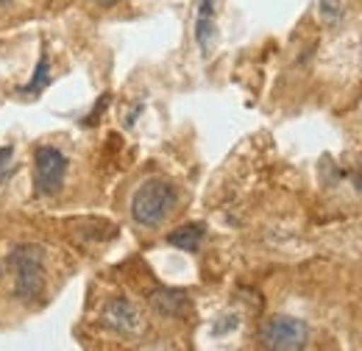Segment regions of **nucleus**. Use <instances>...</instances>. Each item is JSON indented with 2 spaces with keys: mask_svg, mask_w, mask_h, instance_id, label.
<instances>
[{
  "mask_svg": "<svg viewBox=\"0 0 362 351\" xmlns=\"http://www.w3.org/2000/svg\"><path fill=\"white\" fill-rule=\"evenodd\" d=\"M151 307L156 309L159 315L165 318H176L184 309L189 307V299L184 290H173V287H159L153 296H151Z\"/></svg>",
  "mask_w": 362,
  "mask_h": 351,
  "instance_id": "0eeeda50",
  "label": "nucleus"
},
{
  "mask_svg": "<svg viewBox=\"0 0 362 351\" xmlns=\"http://www.w3.org/2000/svg\"><path fill=\"white\" fill-rule=\"evenodd\" d=\"M98 3H100V6H115L117 0H98Z\"/></svg>",
  "mask_w": 362,
  "mask_h": 351,
  "instance_id": "9b49d317",
  "label": "nucleus"
},
{
  "mask_svg": "<svg viewBox=\"0 0 362 351\" xmlns=\"http://www.w3.org/2000/svg\"><path fill=\"white\" fill-rule=\"evenodd\" d=\"M259 340L271 351H301L307 349L310 326L293 315H273L262 323Z\"/></svg>",
  "mask_w": 362,
  "mask_h": 351,
  "instance_id": "7ed1b4c3",
  "label": "nucleus"
},
{
  "mask_svg": "<svg viewBox=\"0 0 362 351\" xmlns=\"http://www.w3.org/2000/svg\"><path fill=\"white\" fill-rule=\"evenodd\" d=\"M3 3H8V0H0V6H3Z\"/></svg>",
  "mask_w": 362,
  "mask_h": 351,
  "instance_id": "f8f14e48",
  "label": "nucleus"
},
{
  "mask_svg": "<svg viewBox=\"0 0 362 351\" xmlns=\"http://www.w3.org/2000/svg\"><path fill=\"white\" fill-rule=\"evenodd\" d=\"M50 84V59H47V53L42 50V56H40V64H37V70H34V76H31V81L25 84V87H20V95H25V98H37L42 89H47Z\"/></svg>",
  "mask_w": 362,
  "mask_h": 351,
  "instance_id": "1a4fd4ad",
  "label": "nucleus"
},
{
  "mask_svg": "<svg viewBox=\"0 0 362 351\" xmlns=\"http://www.w3.org/2000/svg\"><path fill=\"white\" fill-rule=\"evenodd\" d=\"M215 37H218L215 0H195V42L204 50V56H212Z\"/></svg>",
  "mask_w": 362,
  "mask_h": 351,
  "instance_id": "423d86ee",
  "label": "nucleus"
},
{
  "mask_svg": "<svg viewBox=\"0 0 362 351\" xmlns=\"http://www.w3.org/2000/svg\"><path fill=\"white\" fill-rule=\"evenodd\" d=\"M204 234H206V226L204 223H187V226H179L176 231L168 234V243L181 248V251H195L201 246Z\"/></svg>",
  "mask_w": 362,
  "mask_h": 351,
  "instance_id": "6e6552de",
  "label": "nucleus"
},
{
  "mask_svg": "<svg viewBox=\"0 0 362 351\" xmlns=\"http://www.w3.org/2000/svg\"><path fill=\"white\" fill-rule=\"evenodd\" d=\"M8 267L14 273V296L25 304L45 290V251L34 243H17L8 251Z\"/></svg>",
  "mask_w": 362,
  "mask_h": 351,
  "instance_id": "f257e3e1",
  "label": "nucleus"
},
{
  "mask_svg": "<svg viewBox=\"0 0 362 351\" xmlns=\"http://www.w3.org/2000/svg\"><path fill=\"white\" fill-rule=\"evenodd\" d=\"M100 323L117 335H136L142 329V315L129 299H112L100 312Z\"/></svg>",
  "mask_w": 362,
  "mask_h": 351,
  "instance_id": "39448f33",
  "label": "nucleus"
},
{
  "mask_svg": "<svg viewBox=\"0 0 362 351\" xmlns=\"http://www.w3.org/2000/svg\"><path fill=\"white\" fill-rule=\"evenodd\" d=\"M67 178V156L53 148L40 145L34 151V192L37 195H59Z\"/></svg>",
  "mask_w": 362,
  "mask_h": 351,
  "instance_id": "20e7f679",
  "label": "nucleus"
},
{
  "mask_svg": "<svg viewBox=\"0 0 362 351\" xmlns=\"http://www.w3.org/2000/svg\"><path fill=\"white\" fill-rule=\"evenodd\" d=\"M173 207H176L173 184L162 178H148L145 184L136 187L134 198H132V218L145 229H156L173 212Z\"/></svg>",
  "mask_w": 362,
  "mask_h": 351,
  "instance_id": "f03ea898",
  "label": "nucleus"
},
{
  "mask_svg": "<svg viewBox=\"0 0 362 351\" xmlns=\"http://www.w3.org/2000/svg\"><path fill=\"white\" fill-rule=\"evenodd\" d=\"M11 159H14V148L11 145H3L0 148V184L6 181V176L11 173Z\"/></svg>",
  "mask_w": 362,
  "mask_h": 351,
  "instance_id": "9d476101",
  "label": "nucleus"
},
{
  "mask_svg": "<svg viewBox=\"0 0 362 351\" xmlns=\"http://www.w3.org/2000/svg\"><path fill=\"white\" fill-rule=\"evenodd\" d=\"M0 276H3V267H0Z\"/></svg>",
  "mask_w": 362,
  "mask_h": 351,
  "instance_id": "ddd939ff",
  "label": "nucleus"
}]
</instances>
